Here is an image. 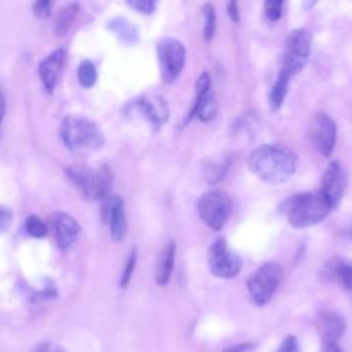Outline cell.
<instances>
[{
	"label": "cell",
	"instance_id": "cell-1",
	"mask_svg": "<svg viewBox=\"0 0 352 352\" xmlns=\"http://www.w3.org/2000/svg\"><path fill=\"white\" fill-rule=\"evenodd\" d=\"M248 166L260 180L270 184L287 182L298 166V157L280 144H263L248 157Z\"/></svg>",
	"mask_w": 352,
	"mask_h": 352
},
{
	"label": "cell",
	"instance_id": "cell-2",
	"mask_svg": "<svg viewBox=\"0 0 352 352\" xmlns=\"http://www.w3.org/2000/svg\"><path fill=\"white\" fill-rule=\"evenodd\" d=\"M279 210L292 227L307 228L323 221L333 208L320 191H309L287 197Z\"/></svg>",
	"mask_w": 352,
	"mask_h": 352
},
{
	"label": "cell",
	"instance_id": "cell-3",
	"mask_svg": "<svg viewBox=\"0 0 352 352\" xmlns=\"http://www.w3.org/2000/svg\"><path fill=\"white\" fill-rule=\"evenodd\" d=\"M59 136L63 144L74 153H89L99 150L104 144L100 128L89 118L67 116L59 126Z\"/></svg>",
	"mask_w": 352,
	"mask_h": 352
},
{
	"label": "cell",
	"instance_id": "cell-4",
	"mask_svg": "<svg viewBox=\"0 0 352 352\" xmlns=\"http://www.w3.org/2000/svg\"><path fill=\"white\" fill-rule=\"evenodd\" d=\"M65 176L88 201H103L110 195L113 170L107 165L96 169L70 166L65 169Z\"/></svg>",
	"mask_w": 352,
	"mask_h": 352
},
{
	"label": "cell",
	"instance_id": "cell-5",
	"mask_svg": "<svg viewBox=\"0 0 352 352\" xmlns=\"http://www.w3.org/2000/svg\"><path fill=\"white\" fill-rule=\"evenodd\" d=\"M311 47L312 34L309 30L304 28L292 30L285 40L280 72L287 74L289 77H293L297 73H300L309 59Z\"/></svg>",
	"mask_w": 352,
	"mask_h": 352
},
{
	"label": "cell",
	"instance_id": "cell-6",
	"mask_svg": "<svg viewBox=\"0 0 352 352\" xmlns=\"http://www.w3.org/2000/svg\"><path fill=\"white\" fill-rule=\"evenodd\" d=\"M201 220L212 230L219 231L227 223L231 213V199L223 190H210L201 195L197 202Z\"/></svg>",
	"mask_w": 352,
	"mask_h": 352
},
{
	"label": "cell",
	"instance_id": "cell-7",
	"mask_svg": "<svg viewBox=\"0 0 352 352\" xmlns=\"http://www.w3.org/2000/svg\"><path fill=\"white\" fill-rule=\"evenodd\" d=\"M282 278V267L278 263H264L248 279V292L257 305H265L276 292Z\"/></svg>",
	"mask_w": 352,
	"mask_h": 352
},
{
	"label": "cell",
	"instance_id": "cell-8",
	"mask_svg": "<svg viewBox=\"0 0 352 352\" xmlns=\"http://www.w3.org/2000/svg\"><path fill=\"white\" fill-rule=\"evenodd\" d=\"M161 77L165 82H173L182 73L186 63V47L173 37L161 38L157 44Z\"/></svg>",
	"mask_w": 352,
	"mask_h": 352
},
{
	"label": "cell",
	"instance_id": "cell-9",
	"mask_svg": "<svg viewBox=\"0 0 352 352\" xmlns=\"http://www.w3.org/2000/svg\"><path fill=\"white\" fill-rule=\"evenodd\" d=\"M208 265L214 276L230 279L241 271L242 260L228 246L224 238H217L208 249Z\"/></svg>",
	"mask_w": 352,
	"mask_h": 352
},
{
	"label": "cell",
	"instance_id": "cell-10",
	"mask_svg": "<svg viewBox=\"0 0 352 352\" xmlns=\"http://www.w3.org/2000/svg\"><path fill=\"white\" fill-rule=\"evenodd\" d=\"M308 139L318 153L330 157L337 139V126L333 118L324 113L315 114L308 126Z\"/></svg>",
	"mask_w": 352,
	"mask_h": 352
},
{
	"label": "cell",
	"instance_id": "cell-11",
	"mask_svg": "<svg viewBox=\"0 0 352 352\" xmlns=\"http://www.w3.org/2000/svg\"><path fill=\"white\" fill-rule=\"evenodd\" d=\"M217 113V103L212 92V80L208 72L201 73L195 82V100L191 106L188 120L195 117L202 122L213 120Z\"/></svg>",
	"mask_w": 352,
	"mask_h": 352
},
{
	"label": "cell",
	"instance_id": "cell-12",
	"mask_svg": "<svg viewBox=\"0 0 352 352\" xmlns=\"http://www.w3.org/2000/svg\"><path fill=\"white\" fill-rule=\"evenodd\" d=\"M131 110L144 117L154 129H160L169 120L168 103L157 94H144L133 99L131 102Z\"/></svg>",
	"mask_w": 352,
	"mask_h": 352
},
{
	"label": "cell",
	"instance_id": "cell-13",
	"mask_svg": "<svg viewBox=\"0 0 352 352\" xmlns=\"http://www.w3.org/2000/svg\"><path fill=\"white\" fill-rule=\"evenodd\" d=\"M50 228L54 234V239L60 250H67L78 238L81 226L78 221L66 212H54L48 217Z\"/></svg>",
	"mask_w": 352,
	"mask_h": 352
},
{
	"label": "cell",
	"instance_id": "cell-14",
	"mask_svg": "<svg viewBox=\"0 0 352 352\" xmlns=\"http://www.w3.org/2000/svg\"><path fill=\"white\" fill-rule=\"evenodd\" d=\"M102 220L109 226L111 239L120 242L126 235V216L120 195H109L102 201Z\"/></svg>",
	"mask_w": 352,
	"mask_h": 352
},
{
	"label": "cell",
	"instance_id": "cell-15",
	"mask_svg": "<svg viewBox=\"0 0 352 352\" xmlns=\"http://www.w3.org/2000/svg\"><path fill=\"white\" fill-rule=\"evenodd\" d=\"M345 186L346 173L342 164L340 161H331L323 173L319 191L323 194L333 209L340 204L345 191Z\"/></svg>",
	"mask_w": 352,
	"mask_h": 352
},
{
	"label": "cell",
	"instance_id": "cell-16",
	"mask_svg": "<svg viewBox=\"0 0 352 352\" xmlns=\"http://www.w3.org/2000/svg\"><path fill=\"white\" fill-rule=\"evenodd\" d=\"M346 323L336 311H322L316 316V329L323 345L337 344L345 331Z\"/></svg>",
	"mask_w": 352,
	"mask_h": 352
},
{
	"label": "cell",
	"instance_id": "cell-17",
	"mask_svg": "<svg viewBox=\"0 0 352 352\" xmlns=\"http://www.w3.org/2000/svg\"><path fill=\"white\" fill-rule=\"evenodd\" d=\"M65 63V51L62 48H58L52 51L47 58H44L38 65V74L40 80L43 82V87L48 94H52L55 89L60 73L63 70Z\"/></svg>",
	"mask_w": 352,
	"mask_h": 352
},
{
	"label": "cell",
	"instance_id": "cell-18",
	"mask_svg": "<svg viewBox=\"0 0 352 352\" xmlns=\"http://www.w3.org/2000/svg\"><path fill=\"white\" fill-rule=\"evenodd\" d=\"M323 275L342 289L352 290V265L341 257L330 258L323 265Z\"/></svg>",
	"mask_w": 352,
	"mask_h": 352
},
{
	"label": "cell",
	"instance_id": "cell-19",
	"mask_svg": "<svg viewBox=\"0 0 352 352\" xmlns=\"http://www.w3.org/2000/svg\"><path fill=\"white\" fill-rule=\"evenodd\" d=\"M175 253H176V245L173 241H168L160 250V254L157 257V264H155L157 285H160V286L168 285L172 271H173Z\"/></svg>",
	"mask_w": 352,
	"mask_h": 352
},
{
	"label": "cell",
	"instance_id": "cell-20",
	"mask_svg": "<svg viewBox=\"0 0 352 352\" xmlns=\"http://www.w3.org/2000/svg\"><path fill=\"white\" fill-rule=\"evenodd\" d=\"M78 11H80V6L77 3H69L58 11L55 26H54L56 36H63L69 32V29L73 26L78 15Z\"/></svg>",
	"mask_w": 352,
	"mask_h": 352
},
{
	"label": "cell",
	"instance_id": "cell-21",
	"mask_svg": "<svg viewBox=\"0 0 352 352\" xmlns=\"http://www.w3.org/2000/svg\"><path fill=\"white\" fill-rule=\"evenodd\" d=\"M290 78L292 77H289L287 74L279 72L278 78L272 84L271 89H270V94H268V102H270V107L274 111L279 110L280 106L283 104V100H285V98L287 95V91H289Z\"/></svg>",
	"mask_w": 352,
	"mask_h": 352
},
{
	"label": "cell",
	"instance_id": "cell-22",
	"mask_svg": "<svg viewBox=\"0 0 352 352\" xmlns=\"http://www.w3.org/2000/svg\"><path fill=\"white\" fill-rule=\"evenodd\" d=\"M109 29L113 30L120 40L126 43H133L138 38V29L125 18H114L109 21Z\"/></svg>",
	"mask_w": 352,
	"mask_h": 352
},
{
	"label": "cell",
	"instance_id": "cell-23",
	"mask_svg": "<svg viewBox=\"0 0 352 352\" xmlns=\"http://www.w3.org/2000/svg\"><path fill=\"white\" fill-rule=\"evenodd\" d=\"M204 16V38L206 41L212 40L216 30V11L212 3H205L201 7Z\"/></svg>",
	"mask_w": 352,
	"mask_h": 352
},
{
	"label": "cell",
	"instance_id": "cell-24",
	"mask_svg": "<svg viewBox=\"0 0 352 352\" xmlns=\"http://www.w3.org/2000/svg\"><path fill=\"white\" fill-rule=\"evenodd\" d=\"M96 77L98 76H96L95 65L91 60H82L77 70L78 82L85 88H91L96 82Z\"/></svg>",
	"mask_w": 352,
	"mask_h": 352
},
{
	"label": "cell",
	"instance_id": "cell-25",
	"mask_svg": "<svg viewBox=\"0 0 352 352\" xmlns=\"http://www.w3.org/2000/svg\"><path fill=\"white\" fill-rule=\"evenodd\" d=\"M25 230L26 232L33 236V238H43L47 235L48 232V227L47 224L38 217V216H29L25 221Z\"/></svg>",
	"mask_w": 352,
	"mask_h": 352
},
{
	"label": "cell",
	"instance_id": "cell-26",
	"mask_svg": "<svg viewBox=\"0 0 352 352\" xmlns=\"http://www.w3.org/2000/svg\"><path fill=\"white\" fill-rule=\"evenodd\" d=\"M227 166H228V160H224V161H216L213 164H210L208 168V170H205V179L209 182V183H216L219 180L223 179L226 170H227Z\"/></svg>",
	"mask_w": 352,
	"mask_h": 352
},
{
	"label": "cell",
	"instance_id": "cell-27",
	"mask_svg": "<svg viewBox=\"0 0 352 352\" xmlns=\"http://www.w3.org/2000/svg\"><path fill=\"white\" fill-rule=\"evenodd\" d=\"M135 265H136V249H132L129 252L128 260L125 263V268H124V271L121 274V278H120V287H126V285L129 283L131 276L133 274Z\"/></svg>",
	"mask_w": 352,
	"mask_h": 352
},
{
	"label": "cell",
	"instance_id": "cell-28",
	"mask_svg": "<svg viewBox=\"0 0 352 352\" xmlns=\"http://www.w3.org/2000/svg\"><path fill=\"white\" fill-rule=\"evenodd\" d=\"M282 7H283V1H280V0L265 1L264 3L265 18L271 22H276L282 16Z\"/></svg>",
	"mask_w": 352,
	"mask_h": 352
},
{
	"label": "cell",
	"instance_id": "cell-29",
	"mask_svg": "<svg viewBox=\"0 0 352 352\" xmlns=\"http://www.w3.org/2000/svg\"><path fill=\"white\" fill-rule=\"evenodd\" d=\"M276 352H300V345H298V340L289 334L283 338V341L280 342V345L278 346Z\"/></svg>",
	"mask_w": 352,
	"mask_h": 352
},
{
	"label": "cell",
	"instance_id": "cell-30",
	"mask_svg": "<svg viewBox=\"0 0 352 352\" xmlns=\"http://www.w3.org/2000/svg\"><path fill=\"white\" fill-rule=\"evenodd\" d=\"M129 7L135 8L136 11L142 12V14H151L154 12L157 3L151 1V0H139V1H128L126 3Z\"/></svg>",
	"mask_w": 352,
	"mask_h": 352
},
{
	"label": "cell",
	"instance_id": "cell-31",
	"mask_svg": "<svg viewBox=\"0 0 352 352\" xmlns=\"http://www.w3.org/2000/svg\"><path fill=\"white\" fill-rule=\"evenodd\" d=\"M51 8H52V3L48 0H41L33 4V12L38 18H48L51 15Z\"/></svg>",
	"mask_w": 352,
	"mask_h": 352
},
{
	"label": "cell",
	"instance_id": "cell-32",
	"mask_svg": "<svg viewBox=\"0 0 352 352\" xmlns=\"http://www.w3.org/2000/svg\"><path fill=\"white\" fill-rule=\"evenodd\" d=\"M11 221H12V212L7 206L1 205V208H0V228L3 232L7 231Z\"/></svg>",
	"mask_w": 352,
	"mask_h": 352
},
{
	"label": "cell",
	"instance_id": "cell-33",
	"mask_svg": "<svg viewBox=\"0 0 352 352\" xmlns=\"http://www.w3.org/2000/svg\"><path fill=\"white\" fill-rule=\"evenodd\" d=\"M34 352H65L63 348L55 342L47 341V342H41L40 345L36 346Z\"/></svg>",
	"mask_w": 352,
	"mask_h": 352
},
{
	"label": "cell",
	"instance_id": "cell-34",
	"mask_svg": "<svg viewBox=\"0 0 352 352\" xmlns=\"http://www.w3.org/2000/svg\"><path fill=\"white\" fill-rule=\"evenodd\" d=\"M253 348H254V344H252V342H242V344L231 345V346L226 348L223 352H250Z\"/></svg>",
	"mask_w": 352,
	"mask_h": 352
},
{
	"label": "cell",
	"instance_id": "cell-35",
	"mask_svg": "<svg viewBox=\"0 0 352 352\" xmlns=\"http://www.w3.org/2000/svg\"><path fill=\"white\" fill-rule=\"evenodd\" d=\"M227 14L231 18L232 22L238 23L239 22V10H238V3L236 1H230L227 4Z\"/></svg>",
	"mask_w": 352,
	"mask_h": 352
},
{
	"label": "cell",
	"instance_id": "cell-36",
	"mask_svg": "<svg viewBox=\"0 0 352 352\" xmlns=\"http://www.w3.org/2000/svg\"><path fill=\"white\" fill-rule=\"evenodd\" d=\"M322 352H344L338 344H330V345H323Z\"/></svg>",
	"mask_w": 352,
	"mask_h": 352
},
{
	"label": "cell",
	"instance_id": "cell-37",
	"mask_svg": "<svg viewBox=\"0 0 352 352\" xmlns=\"http://www.w3.org/2000/svg\"><path fill=\"white\" fill-rule=\"evenodd\" d=\"M342 231H345V236L346 238H349V239H352V221L346 226V228H344Z\"/></svg>",
	"mask_w": 352,
	"mask_h": 352
}]
</instances>
